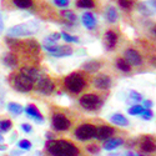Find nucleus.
Segmentation results:
<instances>
[{
	"label": "nucleus",
	"instance_id": "f257e3e1",
	"mask_svg": "<svg viewBox=\"0 0 156 156\" xmlns=\"http://www.w3.org/2000/svg\"><path fill=\"white\" fill-rule=\"evenodd\" d=\"M46 150L51 156H79L80 150L68 140H49Z\"/></svg>",
	"mask_w": 156,
	"mask_h": 156
},
{
	"label": "nucleus",
	"instance_id": "f03ea898",
	"mask_svg": "<svg viewBox=\"0 0 156 156\" xmlns=\"http://www.w3.org/2000/svg\"><path fill=\"white\" fill-rule=\"evenodd\" d=\"M39 30V24L36 21H28L18 24L8 30L9 37H23V36H30L36 34Z\"/></svg>",
	"mask_w": 156,
	"mask_h": 156
},
{
	"label": "nucleus",
	"instance_id": "7ed1b4c3",
	"mask_svg": "<svg viewBox=\"0 0 156 156\" xmlns=\"http://www.w3.org/2000/svg\"><path fill=\"white\" fill-rule=\"evenodd\" d=\"M64 85L70 93L79 94L86 87V80L81 73H71L64 79Z\"/></svg>",
	"mask_w": 156,
	"mask_h": 156
},
{
	"label": "nucleus",
	"instance_id": "20e7f679",
	"mask_svg": "<svg viewBox=\"0 0 156 156\" xmlns=\"http://www.w3.org/2000/svg\"><path fill=\"white\" fill-rule=\"evenodd\" d=\"M11 85L19 93H29V91H31L33 87H34V81L19 71L18 74L12 75V77H11Z\"/></svg>",
	"mask_w": 156,
	"mask_h": 156
},
{
	"label": "nucleus",
	"instance_id": "39448f33",
	"mask_svg": "<svg viewBox=\"0 0 156 156\" xmlns=\"http://www.w3.org/2000/svg\"><path fill=\"white\" fill-rule=\"evenodd\" d=\"M80 105L85 109V110H89V111H95V110H99L102 105V100L99 95L96 94H85L80 98L79 100Z\"/></svg>",
	"mask_w": 156,
	"mask_h": 156
},
{
	"label": "nucleus",
	"instance_id": "423d86ee",
	"mask_svg": "<svg viewBox=\"0 0 156 156\" xmlns=\"http://www.w3.org/2000/svg\"><path fill=\"white\" fill-rule=\"evenodd\" d=\"M74 135L80 141H86L90 139H94L96 135V126L93 124H81L75 129Z\"/></svg>",
	"mask_w": 156,
	"mask_h": 156
},
{
	"label": "nucleus",
	"instance_id": "0eeeda50",
	"mask_svg": "<svg viewBox=\"0 0 156 156\" xmlns=\"http://www.w3.org/2000/svg\"><path fill=\"white\" fill-rule=\"evenodd\" d=\"M43 49H45L50 55L55 58H64V56H70L73 54V49L69 45H43Z\"/></svg>",
	"mask_w": 156,
	"mask_h": 156
},
{
	"label": "nucleus",
	"instance_id": "6e6552de",
	"mask_svg": "<svg viewBox=\"0 0 156 156\" xmlns=\"http://www.w3.org/2000/svg\"><path fill=\"white\" fill-rule=\"evenodd\" d=\"M51 122H53V127L56 131H66L71 126V121L64 114H60V112H56L53 115Z\"/></svg>",
	"mask_w": 156,
	"mask_h": 156
},
{
	"label": "nucleus",
	"instance_id": "1a4fd4ad",
	"mask_svg": "<svg viewBox=\"0 0 156 156\" xmlns=\"http://www.w3.org/2000/svg\"><path fill=\"white\" fill-rule=\"evenodd\" d=\"M37 93L41 95H51L55 90V84L50 77H40L37 80Z\"/></svg>",
	"mask_w": 156,
	"mask_h": 156
},
{
	"label": "nucleus",
	"instance_id": "9d476101",
	"mask_svg": "<svg viewBox=\"0 0 156 156\" xmlns=\"http://www.w3.org/2000/svg\"><path fill=\"white\" fill-rule=\"evenodd\" d=\"M125 60L130 65H134V66H140L142 64V58L139 54V51L135 49H127L125 51Z\"/></svg>",
	"mask_w": 156,
	"mask_h": 156
},
{
	"label": "nucleus",
	"instance_id": "9b49d317",
	"mask_svg": "<svg viewBox=\"0 0 156 156\" xmlns=\"http://www.w3.org/2000/svg\"><path fill=\"white\" fill-rule=\"evenodd\" d=\"M94 86L99 90H109L111 87V77L105 74L98 75L94 79Z\"/></svg>",
	"mask_w": 156,
	"mask_h": 156
},
{
	"label": "nucleus",
	"instance_id": "f8f14e48",
	"mask_svg": "<svg viewBox=\"0 0 156 156\" xmlns=\"http://www.w3.org/2000/svg\"><path fill=\"white\" fill-rule=\"evenodd\" d=\"M115 133V130L114 127L111 126H108V125H101L99 127H96V135L95 137L98 140H106L109 137H111Z\"/></svg>",
	"mask_w": 156,
	"mask_h": 156
},
{
	"label": "nucleus",
	"instance_id": "ddd939ff",
	"mask_svg": "<svg viewBox=\"0 0 156 156\" xmlns=\"http://www.w3.org/2000/svg\"><path fill=\"white\" fill-rule=\"evenodd\" d=\"M104 43H105L108 50H112L118 44V34L114 30H108L105 33V36H104Z\"/></svg>",
	"mask_w": 156,
	"mask_h": 156
},
{
	"label": "nucleus",
	"instance_id": "4468645a",
	"mask_svg": "<svg viewBox=\"0 0 156 156\" xmlns=\"http://www.w3.org/2000/svg\"><path fill=\"white\" fill-rule=\"evenodd\" d=\"M140 149L144 152H154L155 151V140L151 136H144L140 141Z\"/></svg>",
	"mask_w": 156,
	"mask_h": 156
},
{
	"label": "nucleus",
	"instance_id": "2eb2a0df",
	"mask_svg": "<svg viewBox=\"0 0 156 156\" xmlns=\"http://www.w3.org/2000/svg\"><path fill=\"white\" fill-rule=\"evenodd\" d=\"M25 112L28 114L29 118L34 119L37 122H43L44 121V116L40 114V111L37 110V108L34 105V104H30V105H28L27 108H25Z\"/></svg>",
	"mask_w": 156,
	"mask_h": 156
},
{
	"label": "nucleus",
	"instance_id": "dca6fc26",
	"mask_svg": "<svg viewBox=\"0 0 156 156\" xmlns=\"http://www.w3.org/2000/svg\"><path fill=\"white\" fill-rule=\"evenodd\" d=\"M124 144V140L121 137H109L106 139L105 144H104V149L108 150V151H111V150H115L118 149L119 146H121Z\"/></svg>",
	"mask_w": 156,
	"mask_h": 156
},
{
	"label": "nucleus",
	"instance_id": "f3484780",
	"mask_svg": "<svg viewBox=\"0 0 156 156\" xmlns=\"http://www.w3.org/2000/svg\"><path fill=\"white\" fill-rule=\"evenodd\" d=\"M20 73L24 74L25 76H28L29 79H31L34 83L40 79V71H39L37 69H35V68H30V66L21 68L20 69Z\"/></svg>",
	"mask_w": 156,
	"mask_h": 156
},
{
	"label": "nucleus",
	"instance_id": "a211bd4d",
	"mask_svg": "<svg viewBox=\"0 0 156 156\" xmlns=\"http://www.w3.org/2000/svg\"><path fill=\"white\" fill-rule=\"evenodd\" d=\"M81 20H83V24L85 25V28H87L89 30H93L96 28V18L91 12H85Z\"/></svg>",
	"mask_w": 156,
	"mask_h": 156
},
{
	"label": "nucleus",
	"instance_id": "6ab92c4d",
	"mask_svg": "<svg viewBox=\"0 0 156 156\" xmlns=\"http://www.w3.org/2000/svg\"><path fill=\"white\" fill-rule=\"evenodd\" d=\"M3 62L6 65L8 68H16L19 60H18V56L14 53H6L3 56Z\"/></svg>",
	"mask_w": 156,
	"mask_h": 156
},
{
	"label": "nucleus",
	"instance_id": "aec40b11",
	"mask_svg": "<svg viewBox=\"0 0 156 156\" xmlns=\"http://www.w3.org/2000/svg\"><path fill=\"white\" fill-rule=\"evenodd\" d=\"M101 68V62L98 60H91V61H87L83 65V69L87 73H96L99 71V69Z\"/></svg>",
	"mask_w": 156,
	"mask_h": 156
},
{
	"label": "nucleus",
	"instance_id": "412c9836",
	"mask_svg": "<svg viewBox=\"0 0 156 156\" xmlns=\"http://www.w3.org/2000/svg\"><path fill=\"white\" fill-rule=\"evenodd\" d=\"M110 120H111L112 124L118 125V126H127L129 125V120L121 114H114L110 118Z\"/></svg>",
	"mask_w": 156,
	"mask_h": 156
},
{
	"label": "nucleus",
	"instance_id": "4be33fe9",
	"mask_svg": "<svg viewBox=\"0 0 156 156\" xmlns=\"http://www.w3.org/2000/svg\"><path fill=\"white\" fill-rule=\"evenodd\" d=\"M116 66H118L119 70H121L124 73H129L131 70V65H130L125 59H121V58L116 60Z\"/></svg>",
	"mask_w": 156,
	"mask_h": 156
},
{
	"label": "nucleus",
	"instance_id": "5701e85b",
	"mask_svg": "<svg viewBox=\"0 0 156 156\" xmlns=\"http://www.w3.org/2000/svg\"><path fill=\"white\" fill-rule=\"evenodd\" d=\"M105 16H106V20L110 21V23H115L116 20H118V12H116L115 8L109 6L105 11Z\"/></svg>",
	"mask_w": 156,
	"mask_h": 156
},
{
	"label": "nucleus",
	"instance_id": "b1692460",
	"mask_svg": "<svg viewBox=\"0 0 156 156\" xmlns=\"http://www.w3.org/2000/svg\"><path fill=\"white\" fill-rule=\"evenodd\" d=\"M12 4L19 9H29L33 6V0H12Z\"/></svg>",
	"mask_w": 156,
	"mask_h": 156
},
{
	"label": "nucleus",
	"instance_id": "393cba45",
	"mask_svg": "<svg viewBox=\"0 0 156 156\" xmlns=\"http://www.w3.org/2000/svg\"><path fill=\"white\" fill-rule=\"evenodd\" d=\"M152 3H155L154 0H150V2H147V3H141V4L139 5L140 11L142 12V14H145V15H151L152 12H154V10H151L150 5H151Z\"/></svg>",
	"mask_w": 156,
	"mask_h": 156
},
{
	"label": "nucleus",
	"instance_id": "a878e982",
	"mask_svg": "<svg viewBox=\"0 0 156 156\" xmlns=\"http://www.w3.org/2000/svg\"><path fill=\"white\" fill-rule=\"evenodd\" d=\"M76 6L81 9H93L95 8V2L94 0H77Z\"/></svg>",
	"mask_w": 156,
	"mask_h": 156
},
{
	"label": "nucleus",
	"instance_id": "bb28decb",
	"mask_svg": "<svg viewBox=\"0 0 156 156\" xmlns=\"http://www.w3.org/2000/svg\"><path fill=\"white\" fill-rule=\"evenodd\" d=\"M8 109L11 114H14V115H20L23 111H24V108L21 105H19V104L16 102H10L8 104Z\"/></svg>",
	"mask_w": 156,
	"mask_h": 156
},
{
	"label": "nucleus",
	"instance_id": "cd10ccee",
	"mask_svg": "<svg viewBox=\"0 0 156 156\" xmlns=\"http://www.w3.org/2000/svg\"><path fill=\"white\" fill-rule=\"evenodd\" d=\"M25 45L28 46V50H30L31 53H35V54H37V53H39V49H40V45H39L35 40H29V41L25 43Z\"/></svg>",
	"mask_w": 156,
	"mask_h": 156
},
{
	"label": "nucleus",
	"instance_id": "c85d7f7f",
	"mask_svg": "<svg viewBox=\"0 0 156 156\" xmlns=\"http://www.w3.org/2000/svg\"><path fill=\"white\" fill-rule=\"evenodd\" d=\"M60 36H61L66 43H79V37L74 36V35H70V34L65 33V31H62V33L60 34Z\"/></svg>",
	"mask_w": 156,
	"mask_h": 156
},
{
	"label": "nucleus",
	"instance_id": "c756f323",
	"mask_svg": "<svg viewBox=\"0 0 156 156\" xmlns=\"http://www.w3.org/2000/svg\"><path fill=\"white\" fill-rule=\"evenodd\" d=\"M11 126H12V122L10 120H0V131L6 133L11 129Z\"/></svg>",
	"mask_w": 156,
	"mask_h": 156
},
{
	"label": "nucleus",
	"instance_id": "7c9ffc66",
	"mask_svg": "<svg viewBox=\"0 0 156 156\" xmlns=\"http://www.w3.org/2000/svg\"><path fill=\"white\" fill-rule=\"evenodd\" d=\"M118 3H119V5H120L122 9L129 10V9H131V8H133V5H134V3H135V0H118Z\"/></svg>",
	"mask_w": 156,
	"mask_h": 156
},
{
	"label": "nucleus",
	"instance_id": "2f4dec72",
	"mask_svg": "<svg viewBox=\"0 0 156 156\" xmlns=\"http://www.w3.org/2000/svg\"><path fill=\"white\" fill-rule=\"evenodd\" d=\"M61 15H62L65 19H66V20H69V21H75V20H76V15L74 14L71 10H64V11L61 12Z\"/></svg>",
	"mask_w": 156,
	"mask_h": 156
},
{
	"label": "nucleus",
	"instance_id": "473e14b6",
	"mask_svg": "<svg viewBox=\"0 0 156 156\" xmlns=\"http://www.w3.org/2000/svg\"><path fill=\"white\" fill-rule=\"evenodd\" d=\"M18 146L21 150H29V149H31V142L29 140H27V139H23V140H20L18 142Z\"/></svg>",
	"mask_w": 156,
	"mask_h": 156
},
{
	"label": "nucleus",
	"instance_id": "72a5a7b5",
	"mask_svg": "<svg viewBox=\"0 0 156 156\" xmlns=\"http://www.w3.org/2000/svg\"><path fill=\"white\" fill-rule=\"evenodd\" d=\"M140 116L145 120H150V119L154 118V112L150 109H142V111L140 112Z\"/></svg>",
	"mask_w": 156,
	"mask_h": 156
},
{
	"label": "nucleus",
	"instance_id": "f704fd0d",
	"mask_svg": "<svg viewBox=\"0 0 156 156\" xmlns=\"http://www.w3.org/2000/svg\"><path fill=\"white\" fill-rule=\"evenodd\" d=\"M142 105H134L129 109V114L130 115H140V112L142 111Z\"/></svg>",
	"mask_w": 156,
	"mask_h": 156
},
{
	"label": "nucleus",
	"instance_id": "c9c22d12",
	"mask_svg": "<svg viewBox=\"0 0 156 156\" xmlns=\"http://www.w3.org/2000/svg\"><path fill=\"white\" fill-rule=\"evenodd\" d=\"M130 98H131L134 101H141L142 100L141 94H139L137 91H135V90H131V91H130Z\"/></svg>",
	"mask_w": 156,
	"mask_h": 156
},
{
	"label": "nucleus",
	"instance_id": "e433bc0d",
	"mask_svg": "<svg viewBox=\"0 0 156 156\" xmlns=\"http://www.w3.org/2000/svg\"><path fill=\"white\" fill-rule=\"evenodd\" d=\"M69 0H54V4L59 8H66L69 5Z\"/></svg>",
	"mask_w": 156,
	"mask_h": 156
},
{
	"label": "nucleus",
	"instance_id": "4c0bfd02",
	"mask_svg": "<svg viewBox=\"0 0 156 156\" xmlns=\"http://www.w3.org/2000/svg\"><path fill=\"white\" fill-rule=\"evenodd\" d=\"M87 151L90 152V154H99V151H100V147L98 146V145H90V146H87Z\"/></svg>",
	"mask_w": 156,
	"mask_h": 156
},
{
	"label": "nucleus",
	"instance_id": "58836bf2",
	"mask_svg": "<svg viewBox=\"0 0 156 156\" xmlns=\"http://www.w3.org/2000/svg\"><path fill=\"white\" fill-rule=\"evenodd\" d=\"M21 130H23V131H25V133H31L33 131V127L29 124H23L21 125Z\"/></svg>",
	"mask_w": 156,
	"mask_h": 156
},
{
	"label": "nucleus",
	"instance_id": "ea45409f",
	"mask_svg": "<svg viewBox=\"0 0 156 156\" xmlns=\"http://www.w3.org/2000/svg\"><path fill=\"white\" fill-rule=\"evenodd\" d=\"M141 105H142V108H144V109H150V108L152 106V101H150V100H144Z\"/></svg>",
	"mask_w": 156,
	"mask_h": 156
},
{
	"label": "nucleus",
	"instance_id": "a19ab883",
	"mask_svg": "<svg viewBox=\"0 0 156 156\" xmlns=\"http://www.w3.org/2000/svg\"><path fill=\"white\" fill-rule=\"evenodd\" d=\"M3 29H4V23H3V16H2V14H0V34H2Z\"/></svg>",
	"mask_w": 156,
	"mask_h": 156
},
{
	"label": "nucleus",
	"instance_id": "79ce46f5",
	"mask_svg": "<svg viewBox=\"0 0 156 156\" xmlns=\"http://www.w3.org/2000/svg\"><path fill=\"white\" fill-rule=\"evenodd\" d=\"M46 137H48V140H54V135L51 133H46Z\"/></svg>",
	"mask_w": 156,
	"mask_h": 156
},
{
	"label": "nucleus",
	"instance_id": "37998d69",
	"mask_svg": "<svg viewBox=\"0 0 156 156\" xmlns=\"http://www.w3.org/2000/svg\"><path fill=\"white\" fill-rule=\"evenodd\" d=\"M0 150H2V151H5V150H6V146H5V145H2V144H0Z\"/></svg>",
	"mask_w": 156,
	"mask_h": 156
},
{
	"label": "nucleus",
	"instance_id": "c03bdc74",
	"mask_svg": "<svg viewBox=\"0 0 156 156\" xmlns=\"http://www.w3.org/2000/svg\"><path fill=\"white\" fill-rule=\"evenodd\" d=\"M3 142H4V137L2 134H0V144H3Z\"/></svg>",
	"mask_w": 156,
	"mask_h": 156
},
{
	"label": "nucleus",
	"instance_id": "a18cd8bd",
	"mask_svg": "<svg viewBox=\"0 0 156 156\" xmlns=\"http://www.w3.org/2000/svg\"><path fill=\"white\" fill-rule=\"evenodd\" d=\"M134 156H142V155H134Z\"/></svg>",
	"mask_w": 156,
	"mask_h": 156
}]
</instances>
